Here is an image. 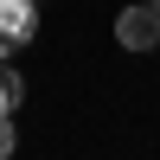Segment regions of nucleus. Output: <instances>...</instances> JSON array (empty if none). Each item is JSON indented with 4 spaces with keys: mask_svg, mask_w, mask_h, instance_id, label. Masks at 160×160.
<instances>
[{
    "mask_svg": "<svg viewBox=\"0 0 160 160\" xmlns=\"http://www.w3.org/2000/svg\"><path fill=\"white\" fill-rule=\"evenodd\" d=\"M115 38H122L128 51H160V7H154V0H135V7H122V19H115Z\"/></svg>",
    "mask_w": 160,
    "mask_h": 160,
    "instance_id": "obj_1",
    "label": "nucleus"
},
{
    "mask_svg": "<svg viewBox=\"0 0 160 160\" xmlns=\"http://www.w3.org/2000/svg\"><path fill=\"white\" fill-rule=\"evenodd\" d=\"M32 32H38V0H0V58H13Z\"/></svg>",
    "mask_w": 160,
    "mask_h": 160,
    "instance_id": "obj_2",
    "label": "nucleus"
},
{
    "mask_svg": "<svg viewBox=\"0 0 160 160\" xmlns=\"http://www.w3.org/2000/svg\"><path fill=\"white\" fill-rule=\"evenodd\" d=\"M19 102H26V77L13 71L7 58H0V115H13V109H19Z\"/></svg>",
    "mask_w": 160,
    "mask_h": 160,
    "instance_id": "obj_3",
    "label": "nucleus"
},
{
    "mask_svg": "<svg viewBox=\"0 0 160 160\" xmlns=\"http://www.w3.org/2000/svg\"><path fill=\"white\" fill-rule=\"evenodd\" d=\"M13 141H19V135H13V115H0V160L13 154Z\"/></svg>",
    "mask_w": 160,
    "mask_h": 160,
    "instance_id": "obj_4",
    "label": "nucleus"
},
{
    "mask_svg": "<svg viewBox=\"0 0 160 160\" xmlns=\"http://www.w3.org/2000/svg\"><path fill=\"white\" fill-rule=\"evenodd\" d=\"M154 7H160V0H154Z\"/></svg>",
    "mask_w": 160,
    "mask_h": 160,
    "instance_id": "obj_5",
    "label": "nucleus"
}]
</instances>
